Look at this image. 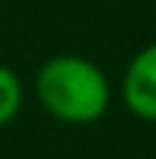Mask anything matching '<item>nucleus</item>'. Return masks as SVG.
I'll return each mask as SVG.
<instances>
[{
    "mask_svg": "<svg viewBox=\"0 0 156 159\" xmlns=\"http://www.w3.org/2000/svg\"><path fill=\"white\" fill-rule=\"evenodd\" d=\"M121 100L136 118L156 121V41L145 44L127 62L121 77Z\"/></svg>",
    "mask_w": 156,
    "mask_h": 159,
    "instance_id": "obj_2",
    "label": "nucleus"
},
{
    "mask_svg": "<svg viewBox=\"0 0 156 159\" xmlns=\"http://www.w3.org/2000/svg\"><path fill=\"white\" fill-rule=\"evenodd\" d=\"M35 100L59 124L86 127L109 112L112 85L97 62L77 53H56L35 71Z\"/></svg>",
    "mask_w": 156,
    "mask_h": 159,
    "instance_id": "obj_1",
    "label": "nucleus"
},
{
    "mask_svg": "<svg viewBox=\"0 0 156 159\" xmlns=\"http://www.w3.org/2000/svg\"><path fill=\"white\" fill-rule=\"evenodd\" d=\"M24 106V83L9 65H0V130L18 118Z\"/></svg>",
    "mask_w": 156,
    "mask_h": 159,
    "instance_id": "obj_3",
    "label": "nucleus"
}]
</instances>
